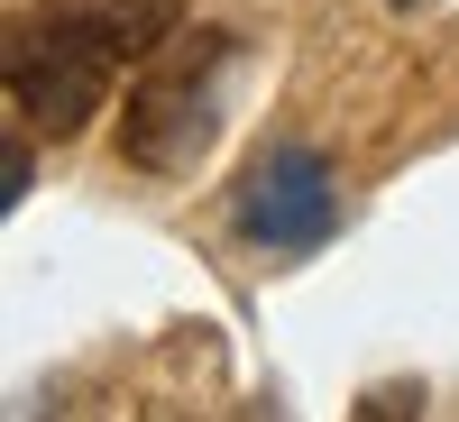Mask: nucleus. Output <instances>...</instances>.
I'll use <instances>...</instances> for the list:
<instances>
[{
  "label": "nucleus",
  "instance_id": "obj_5",
  "mask_svg": "<svg viewBox=\"0 0 459 422\" xmlns=\"http://www.w3.org/2000/svg\"><path fill=\"white\" fill-rule=\"evenodd\" d=\"M359 413H368V422H386V413H423V386H377Z\"/></svg>",
  "mask_w": 459,
  "mask_h": 422
},
{
  "label": "nucleus",
  "instance_id": "obj_1",
  "mask_svg": "<svg viewBox=\"0 0 459 422\" xmlns=\"http://www.w3.org/2000/svg\"><path fill=\"white\" fill-rule=\"evenodd\" d=\"M175 28H184L175 0H56L47 19H28L10 37V65H0L10 110H19L37 138L92 129V110L110 101L120 65L157 56Z\"/></svg>",
  "mask_w": 459,
  "mask_h": 422
},
{
  "label": "nucleus",
  "instance_id": "obj_4",
  "mask_svg": "<svg viewBox=\"0 0 459 422\" xmlns=\"http://www.w3.org/2000/svg\"><path fill=\"white\" fill-rule=\"evenodd\" d=\"M28 175H37V157H28V138H10V157H0V202H28Z\"/></svg>",
  "mask_w": 459,
  "mask_h": 422
},
{
  "label": "nucleus",
  "instance_id": "obj_3",
  "mask_svg": "<svg viewBox=\"0 0 459 422\" xmlns=\"http://www.w3.org/2000/svg\"><path fill=\"white\" fill-rule=\"evenodd\" d=\"M230 220L248 229L257 248H322L340 229V184L313 147H266L230 194Z\"/></svg>",
  "mask_w": 459,
  "mask_h": 422
},
{
  "label": "nucleus",
  "instance_id": "obj_2",
  "mask_svg": "<svg viewBox=\"0 0 459 422\" xmlns=\"http://www.w3.org/2000/svg\"><path fill=\"white\" fill-rule=\"evenodd\" d=\"M230 73H239V28H175L120 101V157L138 175H194L221 138Z\"/></svg>",
  "mask_w": 459,
  "mask_h": 422
}]
</instances>
